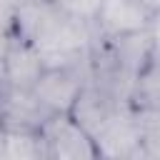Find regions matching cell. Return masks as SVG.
<instances>
[{"mask_svg":"<svg viewBox=\"0 0 160 160\" xmlns=\"http://www.w3.org/2000/svg\"><path fill=\"white\" fill-rule=\"evenodd\" d=\"M40 138L45 145V158H50V160H92V158H100L95 138L70 112L50 115L40 128Z\"/></svg>","mask_w":160,"mask_h":160,"instance_id":"cell-1","label":"cell"},{"mask_svg":"<svg viewBox=\"0 0 160 160\" xmlns=\"http://www.w3.org/2000/svg\"><path fill=\"white\" fill-rule=\"evenodd\" d=\"M100 158H145L142 132L132 102H118L108 125L95 138Z\"/></svg>","mask_w":160,"mask_h":160,"instance_id":"cell-2","label":"cell"},{"mask_svg":"<svg viewBox=\"0 0 160 160\" xmlns=\"http://www.w3.org/2000/svg\"><path fill=\"white\" fill-rule=\"evenodd\" d=\"M88 78L90 72L82 68H52L40 75V80L32 85V92L50 115L70 112Z\"/></svg>","mask_w":160,"mask_h":160,"instance_id":"cell-3","label":"cell"},{"mask_svg":"<svg viewBox=\"0 0 160 160\" xmlns=\"http://www.w3.org/2000/svg\"><path fill=\"white\" fill-rule=\"evenodd\" d=\"M150 8L142 0H102L100 12L92 22L98 40H112L128 32H138L148 28Z\"/></svg>","mask_w":160,"mask_h":160,"instance_id":"cell-4","label":"cell"},{"mask_svg":"<svg viewBox=\"0 0 160 160\" xmlns=\"http://www.w3.org/2000/svg\"><path fill=\"white\" fill-rule=\"evenodd\" d=\"M50 112L40 105L32 90L5 85L0 90V125L2 130H35L40 132Z\"/></svg>","mask_w":160,"mask_h":160,"instance_id":"cell-5","label":"cell"},{"mask_svg":"<svg viewBox=\"0 0 160 160\" xmlns=\"http://www.w3.org/2000/svg\"><path fill=\"white\" fill-rule=\"evenodd\" d=\"M115 108H118V100H115L98 80L88 78L85 88L80 90V95H78V100H75V105H72V110H70V115H72L92 138H98L100 130L108 125V120H110V115H112Z\"/></svg>","mask_w":160,"mask_h":160,"instance_id":"cell-6","label":"cell"},{"mask_svg":"<svg viewBox=\"0 0 160 160\" xmlns=\"http://www.w3.org/2000/svg\"><path fill=\"white\" fill-rule=\"evenodd\" d=\"M2 65H5V82L10 88H20V90H32V85L45 72V65H42L35 45L20 35H12V42L5 52Z\"/></svg>","mask_w":160,"mask_h":160,"instance_id":"cell-7","label":"cell"},{"mask_svg":"<svg viewBox=\"0 0 160 160\" xmlns=\"http://www.w3.org/2000/svg\"><path fill=\"white\" fill-rule=\"evenodd\" d=\"M2 158L10 160H40L45 158V145L35 130H5Z\"/></svg>","mask_w":160,"mask_h":160,"instance_id":"cell-8","label":"cell"},{"mask_svg":"<svg viewBox=\"0 0 160 160\" xmlns=\"http://www.w3.org/2000/svg\"><path fill=\"white\" fill-rule=\"evenodd\" d=\"M130 102L135 108H160V60H152L135 80Z\"/></svg>","mask_w":160,"mask_h":160,"instance_id":"cell-9","label":"cell"},{"mask_svg":"<svg viewBox=\"0 0 160 160\" xmlns=\"http://www.w3.org/2000/svg\"><path fill=\"white\" fill-rule=\"evenodd\" d=\"M135 115L142 132L145 158H160V108H135Z\"/></svg>","mask_w":160,"mask_h":160,"instance_id":"cell-10","label":"cell"},{"mask_svg":"<svg viewBox=\"0 0 160 160\" xmlns=\"http://www.w3.org/2000/svg\"><path fill=\"white\" fill-rule=\"evenodd\" d=\"M148 35H150V45H152V60H160V8L150 12L148 20Z\"/></svg>","mask_w":160,"mask_h":160,"instance_id":"cell-11","label":"cell"},{"mask_svg":"<svg viewBox=\"0 0 160 160\" xmlns=\"http://www.w3.org/2000/svg\"><path fill=\"white\" fill-rule=\"evenodd\" d=\"M12 25H5V22H0V60H5V52H8V48H10V42H12Z\"/></svg>","mask_w":160,"mask_h":160,"instance_id":"cell-12","label":"cell"},{"mask_svg":"<svg viewBox=\"0 0 160 160\" xmlns=\"http://www.w3.org/2000/svg\"><path fill=\"white\" fill-rule=\"evenodd\" d=\"M18 8V0H0V22L12 25V12Z\"/></svg>","mask_w":160,"mask_h":160,"instance_id":"cell-13","label":"cell"},{"mask_svg":"<svg viewBox=\"0 0 160 160\" xmlns=\"http://www.w3.org/2000/svg\"><path fill=\"white\" fill-rule=\"evenodd\" d=\"M2 140H5V130H2V125H0V158H2Z\"/></svg>","mask_w":160,"mask_h":160,"instance_id":"cell-14","label":"cell"}]
</instances>
